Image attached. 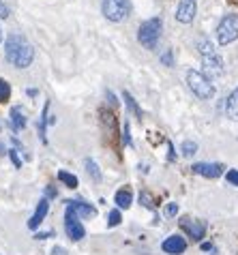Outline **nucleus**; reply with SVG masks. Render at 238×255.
<instances>
[{
	"label": "nucleus",
	"mask_w": 238,
	"mask_h": 255,
	"mask_svg": "<svg viewBox=\"0 0 238 255\" xmlns=\"http://www.w3.org/2000/svg\"><path fill=\"white\" fill-rule=\"evenodd\" d=\"M4 58H6V62H11L13 67L26 69V67H30L34 60V47L28 43V39L24 34L13 32L4 41Z\"/></svg>",
	"instance_id": "1"
},
{
	"label": "nucleus",
	"mask_w": 238,
	"mask_h": 255,
	"mask_svg": "<svg viewBox=\"0 0 238 255\" xmlns=\"http://www.w3.org/2000/svg\"><path fill=\"white\" fill-rule=\"evenodd\" d=\"M187 84H189V90L202 99V101H208V99L215 97V84L213 80H208V77L204 73H200V71H189L187 73Z\"/></svg>",
	"instance_id": "2"
},
{
	"label": "nucleus",
	"mask_w": 238,
	"mask_h": 255,
	"mask_svg": "<svg viewBox=\"0 0 238 255\" xmlns=\"http://www.w3.org/2000/svg\"><path fill=\"white\" fill-rule=\"evenodd\" d=\"M161 17H150L139 26L137 30V41L142 43L146 49H155L159 43V37H161Z\"/></svg>",
	"instance_id": "3"
},
{
	"label": "nucleus",
	"mask_w": 238,
	"mask_h": 255,
	"mask_svg": "<svg viewBox=\"0 0 238 255\" xmlns=\"http://www.w3.org/2000/svg\"><path fill=\"white\" fill-rule=\"evenodd\" d=\"M236 39H238V15L230 13L217 26V41H219V45H230Z\"/></svg>",
	"instance_id": "4"
},
{
	"label": "nucleus",
	"mask_w": 238,
	"mask_h": 255,
	"mask_svg": "<svg viewBox=\"0 0 238 255\" xmlns=\"http://www.w3.org/2000/svg\"><path fill=\"white\" fill-rule=\"evenodd\" d=\"M101 11L110 22H124L131 13V2L129 0H103Z\"/></svg>",
	"instance_id": "5"
},
{
	"label": "nucleus",
	"mask_w": 238,
	"mask_h": 255,
	"mask_svg": "<svg viewBox=\"0 0 238 255\" xmlns=\"http://www.w3.org/2000/svg\"><path fill=\"white\" fill-rule=\"evenodd\" d=\"M202 67H204V75L208 80H213V77H221L223 75V58L219 54H206L202 56Z\"/></svg>",
	"instance_id": "6"
},
{
	"label": "nucleus",
	"mask_w": 238,
	"mask_h": 255,
	"mask_svg": "<svg viewBox=\"0 0 238 255\" xmlns=\"http://www.w3.org/2000/svg\"><path fill=\"white\" fill-rule=\"evenodd\" d=\"M97 215V210L86 202H67V210L65 217H73V219H93Z\"/></svg>",
	"instance_id": "7"
},
{
	"label": "nucleus",
	"mask_w": 238,
	"mask_h": 255,
	"mask_svg": "<svg viewBox=\"0 0 238 255\" xmlns=\"http://www.w3.org/2000/svg\"><path fill=\"white\" fill-rule=\"evenodd\" d=\"M198 13V0H180L176 9V19L180 24H191Z\"/></svg>",
	"instance_id": "8"
},
{
	"label": "nucleus",
	"mask_w": 238,
	"mask_h": 255,
	"mask_svg": "<svg viewBox=\"0 0 238 255\" xmlns=\"http://www.w3.org/2000/svg\"><path fill=\"white\" fill-rule=\"evenodd\" d=\"M161 249L170 255H180L187 251V240L183 236H178V234H174V236H167L163 240V245H161Z\"/></svg>",
	"instance_id": "9"
},
{
	"label": "nucleus",
	"mask_w": 238,
	"mask_h": 255,
	"mask_svg": "<svg viewBox=\"0 0 238 255\" xmlns=\"http://www.w3.org/2000/svg\"><path fill=\"white\" fill-rule=\"evenodd\" d=\"M191 169H193V174H200V176H204V178H219L223 174L221 163H195Z\"/></svg>",
	"instance_id": "10"
},
{
	"label": "nucleus",
	"mask_w": 238,
	"mask_h": 255,
	"mask_svg": "<svg viewBox=\"0 0 238 255\" xmlns=\"http://www.w3.org/2000/svg\"><path fill=\"white\" fill-rule=\"evenodd\" d=\"M65 232L67 236L75 240V243H80V240L86 236V230H84V225L80 219H73V217H65Z\"/></svg>",
	"instance_id": "11"
},
{
	"label": "nucleus",
	"mask_w": 238,
	"mask_h": 255,
	"mask_svg": "<svg viewBox=\"0 0 238 255\" xmlns=\"http://www.w3.org/2000/svg\"><path fill=\"white\" fill-rule=\"evenodd\" d=\"M47 210H50V202H47V197H41L37 210H34V215L30 217V221H28V228H30V230H37L39 225L43 223V219L47 217Z\"/></svg>",
	"instance_id": "12"
},
{
	"label": "nucleus",
	"mask_w": 238,
	"mask_h": 255,
	"mask_svg": "<svg viewBox=\"0 0 238 255\" xmlns=\"http://www.w3.org/2000/svg\"><path fill=\"white\" fill-rule=\"evenodd\" d=\"M180 225L189 232V236H191L193 240H202L204 238V234H206V225L204 221H191L189 217H185L183 221H180Z\"/></svg>",
	"instance_id": "13"
},
{
	"label": "nucleus",
	"mask_w": 238,
	"mask_h": 255,
	"mask_svg": "<svg viewBox=\"0 0 238 255\" xmlns=\"http://www.w3.org/2000/svg\"><path fill=\"white\" fill-rule=\"evenodd\" d=\"M26 112L19 108V105H15V108L11 110V129L13 131H22L24 127H26Z\"/></svg>",
	"instance_id": "14"
},
{
	"label": "nucleus",
	"mask_w": 238,
	"mask_h": 255,
	"mask_svg": "<svg viewBox=\"0 0 238 255\" xmlns=\"http://www.w3.org/2000/svg\"><path fill=\"white\" fill-rule=\"evenodd\" d=\"M226 114H228V118H232L238 123V88H234L232 95L226 99Z\"/></svg>",
	"instance_id": "15"
},
{
	"label": "nucleus",
	"mask_w": 238,
	"mask_h": 255,
	"mask_svg": "<svg viewBox=\"0 0 238 255\" xmlns=\"http://www.w3.org/2000/svg\"><path fill=\"white\" fill-rule=\"evenodd\" d=\"M114 200H116V206H118V208H124V210H127V208L131 206V204H133L131 189H120V191L116 193Z\"/></svg>",
	"instance_id": "16"
},
{
	"label": "nucleus",
	"mask_w": 238,
	"mask_h": 255,
	"mask_svg": "<svg viewBox=\"0 0 238 255\" xmlns=\"http://www.w3.org/2000/svg\"><path fill=\"white\" fill-rule=\"evenodd\" d=\"M84 167H86V172H88V176L93 178L95 182H101L103 180V174H101V169H99V165L93 161V159H86L84 161Z\"/></svg>",
	"instance_id": "17"
},
{
	"label": "nucleus",
	"mask_w": 238,
	"mask_h": 255,
	"mask_svg": "<svg viewBox=\"0 0 238 255\" xmlns=\"http://www.w3.org/2000/svg\"><path fill=\"white\" fill-rule=\"evenodd\" d=\"M58 180L62 182V185H67L69 189H75L78 187V176H73V174H69V172H58Z\"/></svg>",
	"instance_id": "18"
},
{
	"label": "nucleus",
	"mask_w": 238,
	"mask_h": 255,
	"mask_svg": "<svg viewBox=\"0 0 238 255\" xmlns=\"http://www.w3.org/2000/svg\"><path fill=\"white\" fill-rule=\"evenodd\" d=\"M122 99H124V103H127V108L133 112V114L142 116V108H137V103H135V99L131 97V93H122Z\"/></svg>",
	"instance_id": "19"
},
{
	"label": "nucleus",
	"mask_w": 238,
	"mask_h": 255,
	"mask_svg": "<svg viewBox=\"0 0 238 255\" xmlns=\"http://www.w3.org/2000/svg\"><path fill=\"white\" fill-rule=\"evenodd\" d=\"M9 99H11V86H9V82L0 77V103H6Z\"/></svg>",
	"instance_id": "20"
},
{
	"label": "nucleus",
	"mask_w": 238,
	"mask_h": 255,
	"mask_svg": "<svg viewBox=\"0 0 238 255\" xmlns=\"http://www.w3.org/2000/svg\"><path fill=\"white\" fill-rule=\"evenodd\" d=\"M180 152H183L185 157H193V154L198 152V144L191 139H187V141H183V146H180Z\"/></svg>",
	"instance_id": "21"
},
{
	"label": "nucleus",
	"mask_w": 238,
	"mask_h": 255,
	"mask_svg": "<svg viewBox=\"0 0 238 255\" xmlns=\"http://www.w3.org/2000/svg\"><path fill=\"white\" fill-rule=\"evenodd\" d=\"M215 52H217V49H215V45H213L208 39H202V41H200V54H202V56L215 54Z\"/></svg>",
	"instance_id": "22"
},
{
	"label": "nucleus",
	"mask_w": 238,
	"mask_h": 255,
	"mask_svg": "<svg viewBox=\"0 0 238 255\" xmlns=\"http://www.w3.org/2000/svg\"><path fill=\"white\" fill-rule=\"evenodd\" d=\"M122 221V217H120V210H112L110 215H108V225L110 228H116L118 223Z\"/></svg>",
	"instance_id": "23"
},
{
	"label": "nucleus",
	"mask_w": 238,
	"mask_h": 255,
	"mask_svg": "<svg viewBox=\"0 0 238 255\" xmlns=\"http://www.w3.org/2000/svg\"><path fill=\"white\" fill-rule=\"evenodd\" d=\"M139 202H142L146 208H155V204H152V195L148 193V191H144V193L139 195Z\"/></svg>",
	"instance_id": "24"
},
{
	"label": "nucleus",
	"mask_w": 238,
	"mask_h": 255,
	"mask_svg": "<svg viewBox=\"0 0 238 255\" xmlns=\"http://www.w3.org/2000/svg\"><path fill=\"white\" fill-rule=\"evenodd\" d=\"M226 178H228V182H230V185L238 187V169H230V172L226 174Z\"/></svg>",
	"instance_id": "25"
},
{
	"label": "nucleus",
	"mask_w": 238,
	"mask_h": 255,
	"mask_svg": "<svg viewBox=\"0 0 238 255\" xmlns=\"http://www.w3.org/2000/svg\"><path fill=\"white\" fill-rule=\"evenodd\" d=\"M122 141H124V146H131V127H129V125H124V133H122Z\"/></svg>",
	"instance_id": "26"
},
{
	"label": "nucleus",
	"mask_w": 238,
	"mask_h": 255,
	"mask_svg": "<svg viewBox=\"0 0 238 255\" xmlns=\"http://www.w3.org/2000/svg\"><path fill=\"white\" fill-rule=\"evenodd\" d=\"M161 62H163L165 67H172V49H167L165 54H161Z\"/></svg>",
	"instance_id": "27"
},
{
	"label": "nucleus",
	"mask_w": 238,
	"mask_h": 255,
	"mask_svg": "<svg viewBox=\"0 0 238 255\" xmlns=\"http://www.w3.org/2000/svg\"><path fill=\"white\" fill-rule=\"evenodd\" d=\"M165 215H167V217H176V215H178V204H167Z\"/></svg>",
	"instance_id": "28"
},
{
	"label": "nucleus",
	"mask_w": 238,
	"mask_h": 255,
	"mask_svg": "<svg viewBox=\"0 0 238 255\" xmlns=\"http://www.w3.org/2000/svg\"><path fill=\"white\" fill-rule=\"evenodd\" d=\"M9 15H11L9 6H6V4L2 2V0H0V19H6V17H9Z\"/></svg>",
	"instance_id": "29"
},
{
	"label": "nucleus",
	"mask_w": 238,
	"mask_h": 255,
	"mask_svg": "<svg viewBox=\"0 0 238 255\" xmlns=\"http://www.w3.org/2000/svg\"><path fill=\"white\" fill-rule=\"evenodd\" d=\"M9 157H11V161H13V165H15V167H22V159L17 157V150H11Z\"/></svg>",
	"instance_id": "30"
},
{
	"label": "nucleus",
	"mask_w": 238,
	"mask_h": 255,
	"mask_svg": "<svg viewBox=\"0 0 238 255\" xmlns=\"http://www.w3.org/2000/svg\"><path fill=\"white\" fill-rule=\"evenodd\" d=\"M50 255H69V253H67V249H65V247H54Z\"/></svg>",
	"instance_id": "31"
},
{
	"label": "nucleus",
	"mask_w": 238,
	"mask_h": 255,
	"mask_svg": "<svg viewBox=\"0 0 238 255\" xmlns=\"http://www.w3.org/2000/svg\"><path fill=\"white\" fill-rule=\"evenodd\" d=\"M50 236H54L52 232H43V234H37L34 238H37V240H43V238H50Z\"/></svg>",
	"instance_id": "32"
},
{
	"label": "nucleus",
	"mask_w": 238,
	"mask_h": 255,
	"mask_svg": "<svg viewBox=\"0 0 238 255\" xmlns=\"http://www.w3.org/2000/svg\"><path fill=\"white\" fill-rule=\"evenodd\" d=\"M0 43H2V30H0Z\"/></svg>",
	"instance_id": "33"
}]
</instances>
